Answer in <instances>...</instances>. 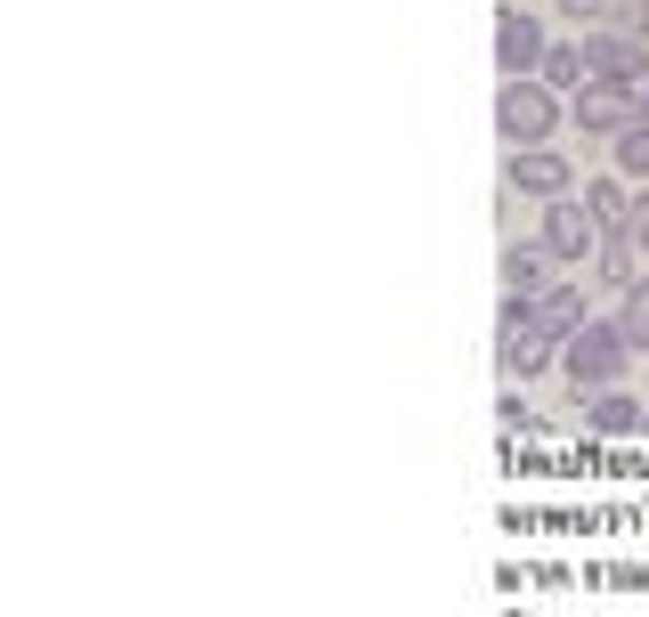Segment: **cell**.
I'll return each instance as SVG.
<instances>
[{
	"label": "cell",
	"mask_w": 649,
	"mask_h": 617,
	"mask_svg": "<svg viewBox=\"0 0 649 617\" xmlns=\"http://www.w3.org/2000/svg\"><path fill=\"white\" fill-rule=\"evenodd\" d=\"M625 349H634V341H625L617 325H577V334H569V366H560V374L577 382V399H584V390H609L625 374Z\"/></svg>",
	"instance_id": "cell-1"
},
{
	"label": "cell",
	"mask_w": 649,
	"mask_h": 617,
	"mask_svg": "<svg viewBox=\"0 0 649 617\" xmlns=\"http://www.w3.org/2000/svg\"><path fill=\"white\" fill-rule=\"evenodd\" d=\"M584 430H593V439H634V430H641V406L617 399V390H593V406H584Z\"/></svg>",
	"instance_id": "cell-2"
},
{
	"label": "cell",
	"mask_w": 649,
	"mask_h": 617,
	"mask_svg": "<svg viewBox=\"0 0 649 617\" xmlns=\"http://www.w3.org/2000/svg\"><path fill=\"white\" fill-rule=\"evenodd\" d=\"M528 325H536V334H577V325H584V301H577V293H560V284H552V293H536Z\"/></svg>",
	"instance_id": "cell-3"
},
{
	"label": "cell",
	"mask_w": 649,
	"mask_h": 617,
	"mask_svg": "<svg viewBox=\"0 0 649 617\" xmlns=\"http://www.w3.org/2000/svg\"><path fill=\"white\" fill-rule=\"evenodd\" d=\"M504 374H519V382L544 374V334L536 325H504Z\"/></svg>",
	"instance_id": "cell-4"
},
{
	"label": "cell",
	"mask_w": 649,
	"mask_h": 617,
	"mask_svg": "<svg viewBox=\"0 0 649 617\" xmlns=\"http://www.w3.org/2000/svg\"><path fill=\"white\" fill-rule=\"evenodd\" d=\"M544 122H552V106H544L536 90H512V98H504V131H512V138H536Z\"/></svg>",
	"instance_id": "cell-5"
},
{
	"label": "cell",
	"mask_w": 649,
	"mask_h": 617,
	"mask_svg": "<svg viewBox=\"0 0 649 617\" xmlns=\"http://www.w3.org/2000/svg\"><path fill=\"white\" fill-rule=\"evenodd\" d=\"M536 41H544V33L528 25V16H504V66H512V74H519V66L536 57Z\"/></svg>",
	"instance_id": "cell-6"
},
{
	"label": "cell",
	"mask_w": 649,
	"mask_h": 617,
	"mask_svg": "<svg viewBox=\"0 0 649 617\" xmlns=\"http://www.w3.org/2000/svg\"><path fill=\"white\" fill-rule=\"evenodd\" d=\"M512 179H519V188H536V195H552V188H560V162H552V155H519Z\"/></svg>",
	"instance_id": "cell-7"
},
{
	"label": "cell",
	"mask_w": 649,
	"mask_h": 617,
	"mask_svg": "<svg viewBox=\"0 0 649 617\" xmlns=\"http://www.w3.org/2000/svg\"><path fill=\"white\" fill-rule=\"evenodd\" d=\"M544 244H552V253H584V212H569V203H560L552 228H544Z\"/></svg>",
	"instance_id": "cell-8"
},
{
	"label": "cell",
	"mask_w": 649,
	"mask_h": 617,
	"mask_svg": "<svg viewBox=\"0 0 649 617\" xmlns=\"http://www.w3.org/2000/svg\"><path fill=\"white\" fill-rule=\"evenodd\" d=\"M617 334L634 341V349H649V284H641V293H625V317H617Z\"/></svg>",
	"instance_id": "cell-9"
},
{
	"label": "cell",
	"mask_w": 649,
	"mask_h": 617,
	"mask_svg": "<svg viewBox=\"0 0 649 617\" xmlns=\"http://www.w3.org/2000/svg\"><path fill=\"white\" fill-rule=\"evenodd\" d=\"M504 284L512 293H536L544 284V253H504Z\"/></svg>",
	"instance_id": "cell-10"
},
{
	"label": "cell",
	"mask_w": 649,
	"mask_h": 617,
	"mask_svg": "<svg viewBox=\"0 0 649 617\" xmlns=\"http://www.w3.org/2000/svg\"><path fill=\"white\" fill-rule=\"evenodd\" d=\"M593 66H601V74H634V49H625V41H601Z\"/></svg>",
	"instance_id": "cell-11"
},
{
	"label": "cell",
	"mask_w": 649,
	"mask_h": 617,
	"mask_svg": "<svg viewBox=\"0 0 649 617\" xmlns=\"http://www.w3.org/2000/svg\"><path fill=\"white\" fill-rule=\"evenodd\" d=\"M601 277H609V284H634V253H625V244H609V253H601Z\"/></svg>",
	"instance_id": "cell-12"
},
{
	"label": "cell",
	"mask_w": 649,
	"mask_h": 617,
	"mask_svg": "<svg viewBox=\"0 0 649 617\" xmlns=\"http://www.w3.org/2000/svg\"><path fill=\"white\" fill-rule=\"evenodd\" d=\"M617 114H625L617 90H593V98H584V122H617Z\"/></svg>",
	"instance_id": "cell-13"
},
{
	"label": "cell",
	"mask_w": 649,
	"mask_h": 617,
	"mask_svg": "<svg viewBox=\"0 0 649 617\" xmlns=\"http://www.w3.org/2000/svg\"><path fill=\"white\" fill-rule=\"evenodd\" d=\"M625 171H649V131H625Z\"/></svg>",
	"instance_id": "cell-14"
},
{
	"label": "cell",
	"mask_w": 649,
	"mask_h": 617,
	"mask_svg": "<svg viewBox=\"0 0 649 617\" xmlns=\"http://www.w3.org/2000/svg\"><path fill=\"white\" fill-rule=\"evenodd\" d=\"M634 236H641V244H649V203H641V212H634Z\"/></svg>",
	"instance_id": "cell-15"
},
{
	"label": "cell",
	"mask_w": 649,
	"mask_h": 617,
	"mask_svg": "<svg viewBox=\"0 0 649 617\" xmlns=\"http://www.w3.org/2000/svg\"><path fill=\"white\" fill-rule=\"evenodd\" d=\"M569 9H577V16H584V9H601V0H569Z\"/></svg>",
	"instance_id": "cell-16"
},
{
	"label": "cell",
	"mask_w": 649,
	"mask_h": 617,
	"mask_svg": "<svg viewBox=\"0 0 649 617\" xmlns=\"http://www.w3.org/2000/svg\"><path fill=\"white\" fill-rule=\"evenodd\" d=\"M641 430H649V406H641Z\"/></svg>",
	"instance_id": "cell-17"
}]
</instances>
